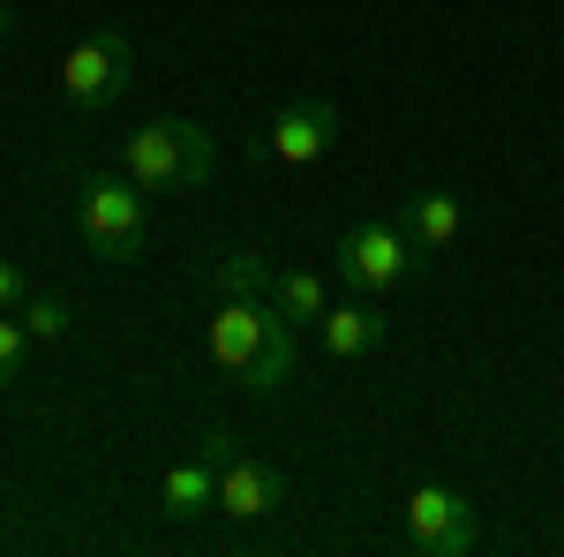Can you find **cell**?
I'll return each mask as SVG.
<instances>
[{"mask_svg":"<svg viewBox=\"0 0 564 557\" xmlns=\"http://www.w3.org/2000/svg\"><path fill=\"white\" fill-rule=\"evenodd\" d=\"M204 346H212L218 369L257 399L294 377V324L271 301H218L212 324H204Z\"/></svg>","mask_w":564,"mask_h":557,"instance_id":"1","label":"cell"},{"mask_svg":"<svg viewBox=\"0 0 564 557\" xmlns=\"http://www.w3.org/2000/svg\"><path fill=\"white\" fill-rule=\"evenodd\" d=\"M121 173H129L143 196H196L218 173V143L196 129V121L166 114V121H143V129L121 143Z\"/></svg>","mask_w":564,"mask_h":557,"instance_id":"2","label":"cell"},{"mask_svg":"<svg viewBox=\"0 0 564 557\" xmlns=\"http://www.w3.org/2000/svg\"><path fill=\"white\" fill-rule=\"evenodd\" d=\"M332 264H339V279H347L354 294H369V301L399 294V287L422 271L414 242H406L399 226H384V218H354L347 234L332 242Z\"/></svg>","mask_w":564,"mask_h":557,"instance_id":"3","label":"cell"},{"mask_svg":"<svg viewBox=\"0 0 564 557\" xmlns=\"http://www.w3.org/2000/svg\"><path fill=\"white\" fill-rule=\"evenodd\" d=\"M76 218H84V242L98 249V264H129L143 249V189L129 173H90L84 196H76Z\"/></svg>","mask_w":564,"mask_h":557,"instance_id":"4","label":"cell"},{"mask_svg":"<svg viewBox=\"0 0 564 557\" xmlns=\"http://www.w3.org/2000/svg\"><path fill=\"white\" fill-rule=\"evenodd\" d=\"M129 84H135V45L121 31H84V39L61 53V98L84 106V114L113 106Z\"/></svg>","mask_w":564,"mask_h":557,"instance_id":"5","label":"cell"},{"mask_svg":"<svg viewBox=\"0 0 564 557\" xmlns=\"http://www.w3.org/2000/svg\"><path fill=\"white\" fill-rule=\"evenodd\" d=\"M475 543H481V527H475V505H467L459 490L422 482V490L406 497V550L414 557H467Z\"/></svg>","mask_w":564,"mask_h":557,"instance_id":"6","label":"cell"},{"mask_svg":"<svg viewBox=\"0 0 564 557\" xmlns=\"http://www.w3.org/2000/svg\"><path fill=\"white\" fill-rule=\"evenodd\" d=\"M332 143H339V106H332V98H294V106H279V121L257 136V159H271V167H316Z\"/></svg>","mask_w":564,"mask_h":557,"instance_id":"7","label":"cell"},{"mask_svg":"<svg viewBox=\"0 0 564 557\" xmlns=\"http://www.w3.org/2000/svg\"><path fill=\"white\" fill-rule=\"evenodd\" d=\"M286 505V474L271 468V460H257V452H234L226 468H218V513L226 519H271Z\"/></svg>","mask_w":564,"mask_h":557,"instance_id":"8","label":"cell"},{"mask_svg":"<svg viewBox=\"0 0 564 557\" xmlns=\"http://www.w3.org/2000/svg\"><path fill=\"white\" fill-rule=\"evenodd\" d=\"M459 226H467V212H459V196H452V189H414V196H406V212H399V234L414 242V257H422V264L444 257V249L459 242Z\"/></svg>","mask_w":564,"mask_h":557,"instance_id":"9","label":"cell"},{"mask_svg":"<svg viewBox=\"0 0 564 557\" xmlns=\"http://www.w3.org/2000/svg\"><path fill=\"white\" fill-rule=\"evenodd\" d=\"M271 279H279V264L263 249H218L196 264V287H212L218 301H271Z\"/></svg>","mask_w":564,"mask_h":557,"instance_id":"10","label":"cell"},{"mask_svg":"<svg viewBox=\"0 0 564 557\" xmlns=\"http://www.w3.org/2000/svg\"><path fill=\"white\" fill-rule=\"evenodd\" d=\"M218 505V460L196 452V460H174L166 482H159V513L166 519H204Z\"/></svg>","mask_w":564,"mask_h":557,"instance_id":"11","label":"cell"},{"mask_svg":"<svg viewBox=\"0 0 564 557\" xmlns=\"http://www.w3.org/2000/svg\"><path fill=\"white\" fill-rule=\"evenodd\" d=\"M377 340H384V317H377V301H369V294L332 301V309H324V354H332V362H361Z\"/></svg>","mask_w":564,"mask_h":557,"instance_id":"12","label":"cell"},{"mask_svg":"<svg viewBox=\"0 0 564 557\" xmlns=\"http://www.w3.org/2000/svg\"><path fill=\"white\" fill-rule=\"evenodd\" d=\"M271 309H279L286 324H324L332 301H324V279H316V271H279V279H271Z\"/></svg>","mask_w":564,"mask_h":557,"instance_id":"13","label":"cell"},{"mask_svg":"<svg viewBox=\"0 0 564 557\" xmlns=\"http://www.w3.org/2000/svg\"><path fill=\"white\" fill-rule=\"evenodd\" d=\"M23 332H31L39 346H53L61 332H68V301L61 294H23Z\"/></svg>","mask_w":564,"mask_h":557,"instance_id":"14","label":"cell"},{"mask_svg":"<svg viewBox=\"0 0 564 557\" xmlns=\"http://www.w3.org/2000/svg\"><path fill=\"white\" fill-rule=\"evenodd\" d=\"M23 346H31V332H23V324L0 309V392L15 385V369H23Z\"/></svg>","mask_w":564,"mask_h":557,"instance_id":"15","label":"cell"},{"mask_svg":"<svg viewBox=\"0 0 564 557\" xmlns=\"http://www.w3.org/2000/svg\"><path fill=\"white\" fill-rule=\"evenodd\" d=\"M0 309H23V271L0 257Z\"/></svg>","mask_w":564,"mask_h":557,"instance_id":"16","label":"cell"},{"mask_svg":"<svg viewBox=\"0 0 564 557\" xmlns=\"http://www.w3.org/2000/svg\"><path fill=\"white\" fill-rule=\"evenodd\" d=\"M8 23H15V8H8V0H0V39H8Z\"/></svg>","mask_w":564,"mask_h":557,"instance_id":"17","label":"cell"},{"mask_svg":"<svg viewBox=\"0 0 564 557\" xmlns=\"http://www.w3.org/2000/svg\"><path fill=\"white\" fill-rule=\"evenodd\" d=\"M557 452H564V429H557Z\"/></svg>","mask_w":564,"mask_h":557,"instance_id":"18","label":"cell"}]
</instances>
